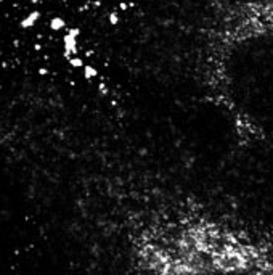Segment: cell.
<instances>
[{
  "label": "cell",
  "mask_w": 273,
  "mask_h": 275,
  "mask_svg": "<svg viewBox=\"0 0 273 275\" xmlns=\"http://www.w3.org/2000/svg\"><path fill=\"white\" fill-rule=\"evenodd\" d=\"M39 18H40V11H39V10H34V11H31L26 18H23V20H21L19 26H21L23 29L32 28V26L36 24L37 21H39Z\"/></svg>",
  "instance_id": "7a4b0ae2"
},
{
  "label": "cell",
  "mask_w": 273,
  "mask_h": 275,
  "mask_svg": "<svg viewBox=\"0 0 273 275\" xmlns=\"http://www.w3.org/2000/svg\"><path fill=\"white\" fill-rule=\"evenodd\" d=\"M68 61H69V65L72 66V68H84V60H82L80 57H76V55H74V57H71Z\"/></svg>",
  "instance_id": "5b68a950"
},
{
  "label": "cell",
  "mask_w": 273,
  "mask_h": 275,
  "mask_svg": "<svg viewBox=\"0 0 273 275\" xmlns=\"http://www.w3.org/2000/svg\"><path fill=\"white\" fill-rule=\"evenodd\" d=\"M68 34H71V36H74V37H79L80 36V31H79L77 28H71V29H68Z\"/></svg>",
  "instance_id": "52a82bcc"
},
{
  "label": "cell",
  "mask_w": 273,
  "mask_h": 275,
  "mask_svg": "<svg viewBox=\"0 0 273 275\" xmlns=\"http://www.w3.org/2000/svg\"><path fill=\"white\" fill-rule=\"evenodd\" d=\"M109 23H111L113 26H116V24L119 23V15H117L116 11H113V13L109 15Z\"/></svg>",
  "instance_id": "8992f818"
},
{
  "label": "cell",
  "mask_w": 273,
  "mask_h": 275,
  "mask_svg": "<svg viewBox=\"0 0 273 275\" xmlns=\"http://www.w3.org/2000/svg\"><path fill=\"white\" fill-rule=\"evenodd\" d=\"M63 49H64V58L69 60L71 57H74L77 53V37L71 36L66 32L63 36Z\"/></svg>",
  "instance_id": "6da1fadb"
},
{
  "label": "cell",
  "mask_w": 273,
  "mask_h": 275,
  "mask_svg": "<svg viewBox=\"0 0 273 275\" xmlns=\"http://www.w3.org/2000/svg\"><path fill=\"white\" fill-rule=\"evenodd\" d=\"M2 2H5V0H0V3H2Z\"/></svg>",
  "instance_id": "9c48e42d"
},
{
  "label": "cell",
  "mask_w": 273,
  "mask_h": 275,
  "mask_svg": "<svg viewBox=\"0 0 273 275\" xmlns=\"http://www.w3.org/2000/svg\"><path fill=\"white\" fill-rule=\"evenodd\" d=\"M119 8H121V10H127V3H125V2H121V3H119Z\"/></svg>",
  "instance_id": "ba28073f"
},
{
  "label": "cell",
  "mask_w": 273,
  "mask_h": 275,
  "mask_svg": "<svg viewBox=\"0 0 273 275\" xmlns=\"http://www.w3.org/2000/svg\"><path fill=\"white\" fill-rule=\"evenodd\" d=\"M84 71H82V74H84V77L85 79H93V77H97L98 76V69L97 68H93V66H90V65H84Z\"/></svg>",
  "instance_id": "277c9868"
},
{
  "label": "cell",
  "mask_w": 273,
  "mask_h": 275,
  "mask_svg": "<svg viewBox=\"0 0 273 275\" xmlns=\"http://www.w3.org/2000/svg\"><path fill=\"white\" fill-rule=\"evenodd\" d=\"M48 28L52 29V31H63V29L66 28V21L63 20V18H60V16H55V18L50 20Z\"/></svg>",
  "instance_id": "3957f363"
}]
</instances>
